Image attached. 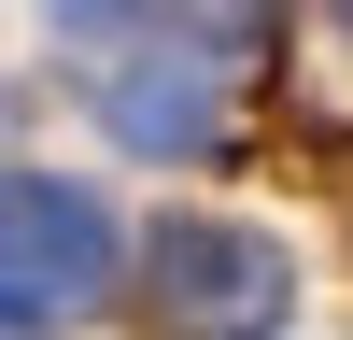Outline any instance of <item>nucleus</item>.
Returning a JSON list of instances; mask_svg holds the SVG:
<instances>
[{
	"instance_id": "obj_1",
	"label": "nucleus",
	"mask_w": 353,
	"mask_h": 340,
	"mask_svg": "<svg viewBox=\"0 0 353 340\" xmlns=\"http://www.w3.org/2000/svg\"><path fill=\"white\" fill-rule=\"evenodd\" d=\"M141 312L170 340H269L297 312V270H283L269 227H226V213H170L156 255H141Z\"/></svg>"
},
{
	"instance_id": "obj_2",
	"label": "nucleus",
	"mask_w": 353,
	"mask_h": 340,
	"mask_svg": "<svg viewBox=\"0 0 353 340\" xmlns=\"http://www.w3.org/2000/svg\"><path fill=\"white\" fill-rule=\"evenodd\" d=\"M113 298V213L57 170H0V326H85Z\"/></svg>"
},
{
	"instance_id": "obj_3",
	"label": "nucleus",
	"mask_w": 353,
	"mask_h": 340,
	"mask_svg": "<svg viewBox=\"0 0 353 340\" xmlns=\"http://www.w3.org/2000/svg\"><path fill=\"white\" fill-rule=\"evenodd\" d=\"M99 128L128 156H212L226 142V85H212V57H128L99 85Z\"/></svg>"
},
{
	"instance_id": "obj_4",
	"label": "nucleus",
	"mask_w": 353,
	"mask_h": 340,
	"mask_svg": "<svg viewBox=\"0 0 353 340\" xmlns=\"http://www.w3.org/2000/svg\"><path fill=\"white\" fill-rule=\"evenodd\" d=\"M156 15L184 28L198 57H254V43H269V28H283V0H156Z\"/></svg>"
},
{
	"instance_id": "obj_5",
	"label": "nucleus",
	"mask_w": 353,
	"mask_h": 340,
	"mask_svg": "<svg viewBox=\"0 0 353 340\" xmlns=\"http://www.w3.org/2000/svg\"><path fill=\"white\" fill-rule=\"evenodd\" d=\"M43 15L71 28V43H85V28H113V15H128V0H43Z\"/></svg>"
},
{
	"instance_id": "obj_6",
	"label": "nucleus",
	"mask_w": 353,
	"mask_h": 340,
	"mask_svg": "<svg viewBox=\"0 0 353 340\" xmlns=\"http://www.w3.org/2000/svg\"><path fill=\"white\" fill-rule=\"evenodd\" d=\"M339 15H353V0H339Z\"/></svg>"
}]
</instances>
